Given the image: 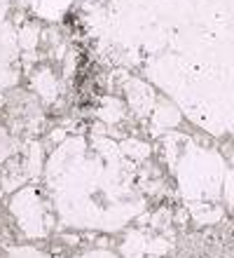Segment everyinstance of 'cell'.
I'll return each mask as SVG.
<instances>
[{
  "mask_svg": "<svg viewBox=\"0 0 234 258\" xmlns=\"http://www.w3.org/2000/svg\"><path fill=\"white\" fill-rule=\"evenodd\" d=\"M181 120H183L181 110L174 108L171 103L160 101L157 106H154V110H152V124H154V127H162V129H176L178 124H181Z\"/></svg>",
  "mask_w": 234,
  "mask_h": 258,
  "instance_id": "obj_8",
  "label": "cell"
},
{
  "mask_svg": "<svg viewBox=\"0 0 234 258\" xmlns=\"http://www.w3.org/2000/svg\"><path fill=\"white\" fill-rule=\"evenodd\" d=\"M169 249H171V244H169V239H164V237H154L147 242V251L154 253V256H164Z\"/></svg>",
  "mask_w": 234,
  "mask_h": 258,
  "instance_id": "obj_14",
  "label": "cell"
},
{
  "mask_svg": "<svg viewBox=\"0 0 234 258\" xmlns=\"http://www.w3.org/2000/svg\"><path fill=\"white\" fill-rule=\"evenodd\" d=\"M185 207L197 225H218L225 221V209L215 202H190Z\"/></svg>",
  "mask_w": 234,
  "mask_h": 258,
  "instance_id": "obj_4",
  "label": "cell"
},
{
  "mask_svg": "<svg viewBox=\"0 0 234 258\" xmlns=\"http://www.w3.org/2000/svg\"><path fill=\"white\" fill-rule=\"evenodd\" d=\"M124 115H127V108H124L122 99H117V96H103L101 106L96 108V117L103 124H117L124 120Z\"/></svg>",
  "mask_w": 234,
  "mask_h": 258,
  "instance_id": "obj_5",
  "label": "cell"
},
{
  "mask_svg": "<svg viewBox=\"0 0 234 258\" xmlns=\"http://www.w3.org/2000/svg\"><path fill=\"white\" fill-rule=\"evenodd\" d=\"M10 258H49V256L35 251V249L21 246V249H12V251H10ZM80 258H117V256L110 251H92V253H85V256H80Z\"/></svg>",
  "mask_w": 234,
  "mask_h": 258,
  "instance_id": "obj_12",
  "label": "cell"
},
{
  "mask_svg": "<svg viewBox=\"0 0 234 258\" xmlns=\"http://www.w3.org/2000/svg\"><path fill=\"white\" fill-rule=\"evenodd\" d=\"M124 92H127V101L131 113H136L138 117H150L154 110V94L152 89L147 87L143 80H131L129 78L124 82Z\"/></svg>",
  "mask_w": 234,
  "mask_h": 258,
  "instance_id": "obj_3",
  "label": "cell"
},
{
  "mask_svg": "<svg viewBox=\"0 0 234 258\" xmlns=\"http://www.w3.org/2000/svg\"><path fill=\"white\" fill-rule=\"evenodd\" d=\"M222 197H225L227 207L234 209V169H227V174H225V181H222Z\"/></svg>",
  "mask_w": 234,
  "mask_h": 258,
  "instance_id": "obj_13",
  "label": "cell"
},
{
  "mask_svg": "<svg viewBox=\"0 0 234 258\" xmlns=\"http://www.w3.org/2000/svg\"><path fill=\"white\" fill-rule=\"evenodd\" d=\"M122 258H143L147 253V239L140 230H131L120 246Z\"/></svg>",
  "mask_w": 234,
  "mask_h": 258,
  "instance_id": "obj_9",
  "label": "cell"
},
{
  "mask_svg": "<svg viewBox=\"0 0 234 258\" xmlns=\"http://www.w3.org/2000/svg\"><path fill=\"white\" fill-rule=\"evenodd\" d=\"M10 211H12V216L17 218L21 232H24L28 239H40L49 232L52 216L47 214L42 197L38 195V190L31 188V185L14 192L12 202H10Z\"/></svg>",
  "mask_w": 234,
  "mask_h": 258,
  "instance_id": "obj_2",
  "label": "cell"
},
{
  "mask_svg": "<svg viewBox=\"0 0 234 258\" xmlns=\"http://www.w3.org/2000/svg\"><path fill=\"white\" fill-rule=\"evenodd\" d=\"M38 42H40V26L38 24H24L19 28V33H17V45L19 49L24 52H33L38 47Z\"/></svg>",
  "mask_w": 234,
  "mask_h": 258,
  "instance_id": "obj_10",
  "label": "cell"
},
{
  "mask_svg": "<svg viewBox=\"0 0 234 258\" xmlns=\"http://www.w3.org/2000/svg\"><path fill=\"white\" fill-rule=\"evenodd\" d=\"M33 89L38 92V96H42L45 101H54L59 96V80L49 68H40L33 75Z\"/></svg>",
  "mask_w": 234,
  "mask_h": 258,
  "instance_id": "obj_6",
  "label": "cell"
},
{
  "mask_svg": "<svg viewBox=\"0 0 234 258\" xmlns=\"http://www.w3.org/2000/svg\"><path fill=\"white\" fill-rule=\"evenodd\" d=\"M120 150H122V155L127 157V160H131V162H145L147 157L152 155V146L147 141H143V139H138V136L122 139Z\"/></svg>",
  "mask_w": 234,
  "mask_h": 258,
  "instance_id": "obj_7",
  "label": "cell"
},
{
  "mask_svg": "<svg viewBox=\"0 0 234 258\" xmlns=\"http://www.w3.org/2000/svg\"><path fill=\"white\" fill-rule=\"evenodd\" d=\"M40 157H42V148H40V143H31V148H28L26 157H24V169H26L28 178H35L38 174H40V169H42Z\"/></svg>",
  "mask_w": 234,
  "mask_h": 258,
  "instance_id": "obj_11",
  "label": "cell"
},
{
  "mask_svg": "<svg viewBox=\"0 0 234 258\" xmlns=\"http://www.w3.org/2000/svg\"><path fill=\"white\" fill-rule=\"evenodd\" d=\"M176 171H178V190L187 204L215 202L222 195V181L227 169L220 153L185 146L181 160L176 162Z\"/></svg>",
  "mask_w": 234,
  "mask_h": 258,
  "instance_id": "obj_1",
  "label": "cell"
},
{
  "mask_svg": "<svg viewBox=\"0 0 234 258\" xmlns=\"http://www.w3.org/2000/svg\"><path fill=\"white\" fill-rule=\"evenodd\" d=\"M66 139V132L63 129H52V134H49V141L52 143H61Z\"/></svg>",
  "mask_w": 234,
  "mask_h": 258,
  "instance_id": "obj_15",
  "label": "cell"
}]
</instances>
